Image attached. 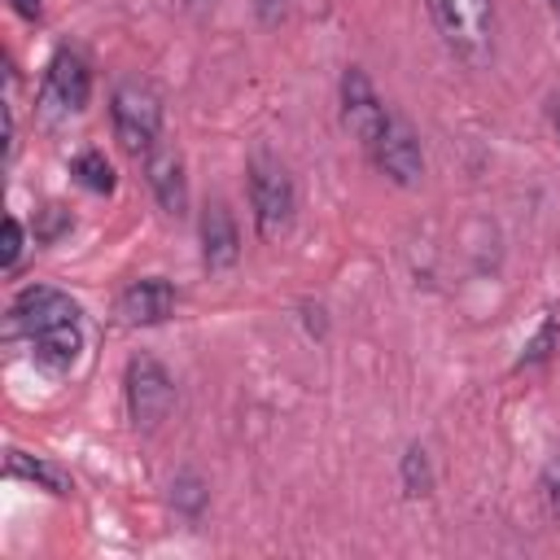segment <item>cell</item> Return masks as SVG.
I'll use <instances>...</instances> for the list:
<instances>
[{"mask_svg": "<svg viewBox=\"0 0 560 560\" xmlns=\"http://www.w3.org/2000/svg\"><path fill=\"white\" fill-rule=\"evenodd\" d=\"M9 4H13V9L22 13V18H31V22H35L39 13H44V0H9Z\"/></svg>", "mask_w": 560, "mask_h": 560, "instance_id": "obj_22", "label": "cell"}, {"mask_svg": "<svg viewBox=\"0 0 560 560\" xmlns=\"http://www.w3.org/2000/svg\"><path fill=\"white\" fill-rule=\"evenodd\" d=\"M551 9H556V18H560V0H551Z\"/></svg>", "mask_w": 560, "mask_h": 560, "instance_id": "obj_24", "label": "cell"}, {"mask_svg": "<svg viewBox=\"0 0 560 560\" xmlns=\"http://www.w3.org/2000/svg\"><path fill=\"white\" fill-rule=\"evenodd\" d=\"M363 149H368L372 166H376L381 175H389L394 184H416V179L424 175L420 136H416V127H411L398 109H385V118H381L376 136H372Z\"/></svg>", "mask_w": 560, "mask_h": 560, "instance_id": "obj_4", "label": "cell"}, {"mask_svg": "<svg viewBox=\"0 0 560 560\" xmlns=\"http://www.w3.org/2000/svg\"><path fill=\"white\" fill-rule=\"evenodd\" d=\"M70 175L88 188V192H114V166H109V158L105 153H96V149H88V153H79L74 158V166H70Z\"/></svg>", "mask_w": 560, "mask_h": 560, "instance_id": "obj_13", "label": "cell"}, {"mask_svg": "<svg viewBox=\"0 0 560 560\" xmlns=\"http://www.w3.org/2000/svg\"><path fill=\"white\" fill-rule=\"evenodd\" d=\"M429 486H433V472H429L424 446H407V455H402V490L407 494H429Z\"/></svg>", "mask_w": 560, "mask_h": 560, "instance_id": "obj_15", "label": "cell"}, {"mask_svg": "<svg viewBox=\"0 0 560 560\" xmlns=\"http://www.w3.org/2000/svg\"><path fill=\"white\" fill-rule=\"evenodd\" d=\"M241 254V236H236V219L223 201H210L201 214V258L210 271H228Z\"/></svg>", "mask_w": 560, "mask_h": 560, "instance_id": "obj_10", "label": "cell"}, {"mask_svg": "<svg viewBox=\"0 0 560 560\" xmlns=\"http://www.w3.org/2000/svg\"><path fill=\"white\" fill-rule=\"evenodd\" d=\"M66 223H70V214H66L61 206H48V223H44V228H39L35 236H39V241H52V236H57V232H61Z\"/></svg>", "mask_w": 560, "mask_h": 560, "instance_id": "obj_21", "label": "cell"}, {"mask_svg": "<svg viewBox=\"0 0 560 560\" xmlns=\"http://www.w3.org/2000/svg\"><path fill=\"white\" fill-rule=\"evenodd\" d=\"M249 206H254V228L262 241H280L293 228V214H298L293 175L267 153L249 162Z\"/></svg>", "mask_w": 560, "mask_h": 560, "instance_id": "obj_2", "label": "cell"}, {"mask_svg": "<svg viewBox=\"0 0 560 560\" xmlns=\"http://www.w3.org/2000/svg\"><path fill=\"white\" fill-rule=\"evenodd\" d=\"M556 337H560V328H556V319H542V328L534 332V341H525V354H521V368H534V363H547V354H551V346H556Z\"/></svg>", "mask_w": 560, "mask_h": 560, "instance_id": "obj_17", "label": "cell"}, {"mask_svg": "<svg viewBox=\"0 0 560 560\" xmlns=\"http://www.w3.org/2000/svg\"><path fill=\"white\" fill-rule=\"evenodd\" d=\"M188 4H201V0H188Z\"/></svg>", "mask_w": 560, "mask_h": 560, "instance_id": "obj_25", "label": "cell"}, {"mask_svg": "<svg viewBox=\"0 0 560 560\" xmlns=\"http://www.w3.org/2000/svg\"><path fill=\"white\" fill-rule=\"evenodd\" d=\"M9 477H26V481L48 486L52 494H70V481H66L52 464H44V459H26L22 451H9Z\"/></svg>", "mask_w": 560, "mask_h": 560, "instance_id": "obj_14", "label": "cell"}, {"mask_svg": "<svg viewBox=\"0 0 560 560\" xmlns=\"http://www.w3.org/2000/svg\"><path fill=\"white\" fill-rule=\"evenodd\" d=\"M171 499H175V508H184L188 516H197V512H201V503H206V486H201V477L179 472V477L171 481Z\"/></svg>", "mask_w": 560, "mask_h": 560, "instance_id": "obj_16", "label": "cell"}, {"mask_svg": "<svg viewBox=\"0 0 560 560\" xmlns=\"http://www.w3.org/2000/svg\"><path fill=\"white\" fill-rule=\"evenodd\" d=\"M92 96V70L88 61L74 52V48H57L52 61H48V79H44V101L66 109V114H79Z\"/></svg>", "mask_w": 560, "mask_h": 560, "instance_id": "obj_6", "label": "cell"}, {"mask_svg": "<svg viewBox=\"0 0 560 560\" xmlns=\"http://www.w3.org/2000/svg\"><path fill=\"white\" fill-rule=\"evenodd\" d=\"M385 109H389V105L376 96V88L368 83V74H363L359 66H350V70L341 74V122L354 131L359 144H368V140L376 136Z\"/></svg>", "mask_w": 560, "mask_h": 560, "instance_id": "obj_7", "label": "cell"}, {"mask_svg": "<svg viewBox=\"0 0 560 560\" xmlns=\"http://www.w3.org/2000/svg\"><path fill=\"white\" fill-rule=\"evenodd\" d=\"M66 319H79V306L61 293V289H48V284H26L18 298H13V324L35 337L52 324H66Z\"/></svg>", "mask_w": 560, "mask_h": 560, "instance_id": "obj_8", "label": "cell"}, {"mask_svg": "<svg viewBox=\"0 0 560 560\" xmlns=\"http://www.w3.org/2000/svg\"><path fill=\"white\" fill-rule=\"evenodd\" d=\"M429 13L442 31V39L464 57V61H486L490 52V31H494V9L490 0H429Z\"/></svg>", "mask_w": 560, "mask_h": 560, "instance_id": "obj_3", "label": "cell"}, {"mask_svg": "<svg viewBox=\"0 0 560 560\" xmlns=\"http://www.w3.org/2000/svg\"><path fill=\"white\" fill-rule=\"evenodd\" d=\"M547 114H551V131H556V140H560V92L547 101Z\"/></svg>", "mask_w": 560, "mask_h": 560, "instance_id": "obj_23", "label": "cell"}, {"mask_svg": "<svg viewBox=\"0 0 560 560\" xmlns=\"http://www.w3.org/2000/svg\"><path fill=\"white\" fill-rule=\"evenodd\" d=\"M542 499H547V512L560 521V451H551V459L542 468Z\"/></svg>", "mask_w": 560, "mask_h": 560, "instance_id": "obj_18", "label": "cell"}, {"mask_svg": "<svg viewBox=\"0 0 560 560\" xmlns=\"http://www.w3.org/2000/svg\"><path fill=\"white\" fill-rule=\"evenodd\" d=\"M109 122H114V140L131 158H149L162 136V96L144 79H122L109 96Z\"/></svg>", "mask_w": 560, "mask_h": 560, "instance_id": "obj_1", "label": "cell"}, {"mask_svg": "<svg viewBox=\"0 0 560 560\" xmlns=\"http://www.w3.org/2000/svg\"><path fill=\"white\" fill-rule=\"evenodd\" d=\"M79 350H83V328H79V319L52 324V328H44V332L31 337V354H35V363H39L44 372H66V368H74Z\"/></svg>", "mask_w": 560, "mask_h": 560, "instance_id": "obj_12", "label": "cell"}, {"mask_svg": "<svg viewBox=\"0 0 560 560\" xmlns=\"http://www.w3.org/2000/svg\"><path fill=\"white\" fill-rule=\"evenodd\" d=\"M284 9H289V0H254V13L262 26H276L284 18Z\"/></svg>", "mask_w": 560, "mask_h": 560, "instance_id": "obj_20", "label": "cell"}, {"mask_svg": "<svg viewBox=\"0 0 560 560\" xmlns=\"http://www.w3.org/2000/svg\"><path fill=\"white\" fill-rule=\"evenodd\" d=\"M144 175H149V188L158 197V206L166 214H184L188 210V179H184V162L179 153L171 149H153L144 158Z\"/></svg>", "mask_w": 560, "mask_h": 560, "instance_id": "obj_11", "label": "cell"}, {"mask_svg": "<svg viewBox=\"0 0 560 560\" xmlns=\"http://www.w3.org/2000/svg\"><path fill=\"white\" fill-rule=\"evenodd\" d=\"M122 389H127V411H131L136 429H158L175 407V381L153 354H136L127 363Z\"/></svg>", "mask_w": 560, "mask_h": 560, "instance_id": "obj_5", "label": "cell"}, {"mask_svg": "<svg viewBox=\"0 0 560 560\" xmlns=\"http://www.w3.org/2000/svg\"><path fill=\"white\" fill-rule=\"evenodd\" d=\"M118 311H122L127 324H162L175 311V289L162 276H140V280H131L122 289Z\"/></svg>", "mask_w": 560, "mask_h": 560, "instance_id": "obj_9", "label": "cell"}, {"mask_svg": "<svg viewBox=\"0 0 560 560\" xmlns=\"http://www.w3.org/2000/svg\"><path fill=\"white\" fill-rule=\"evenodd\" d=\"M18 258H22V223L9 214L4 219V241H0V267L9 271V267H18Z\"/></svg>", "mask_w": 560, "mask_h": 560, "instance_id": "obj_19", "label": "cell"}]
</instances>
